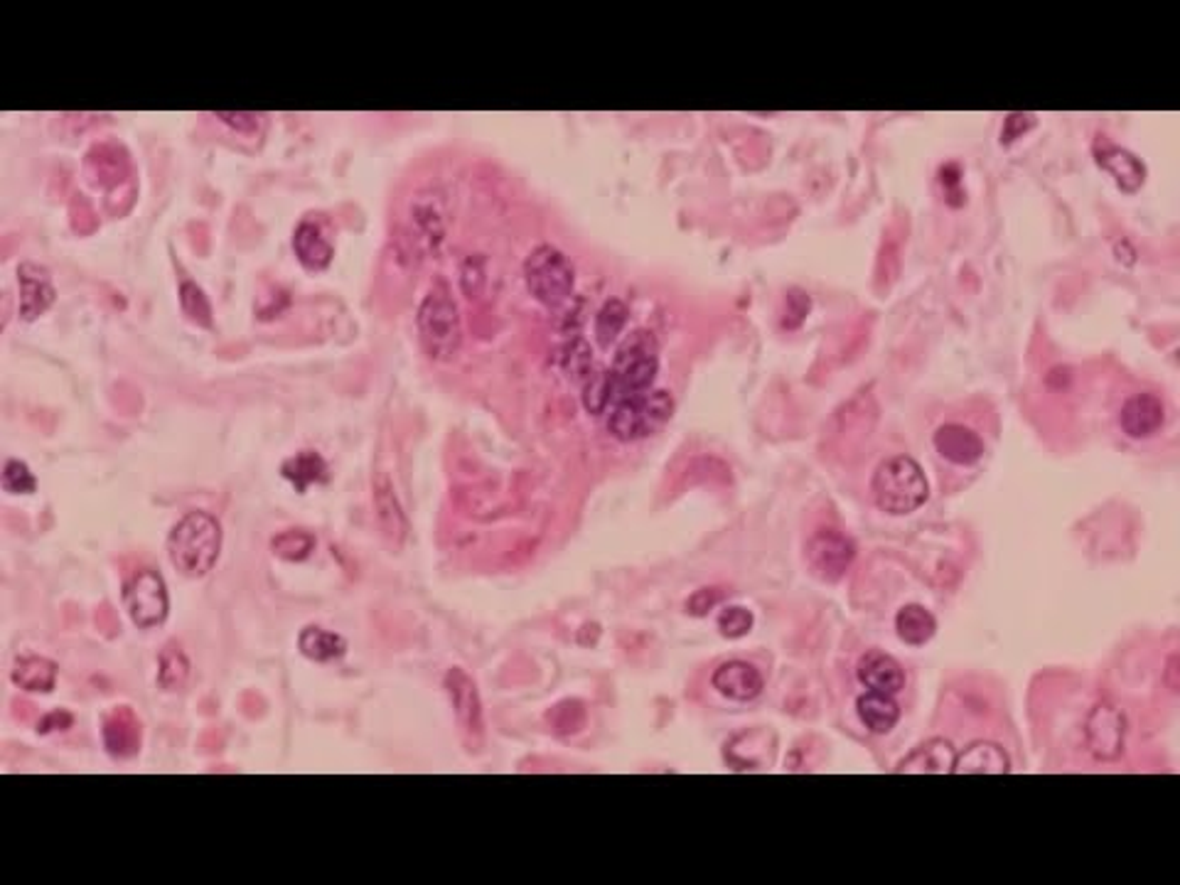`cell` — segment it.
I'll use <instances>...</instances> for the list:
<instances>
[{"mask_svg":"<svg viewBox=\"0 0 1180 885\" xmlns=\"http://www.w3.org/2000/svg\"><path fill=\"white\" fill-rule=\"evenodd\" d=\"M168 553L177 571L187 578L207 576L220 561L222 527L209 512H189L168 537Z\"/></svg>","mask_w":1180,"mask_h":885,"instance_id":"1","label":"cell"},{"mask_svg":"<svg viewBox=\"0 0 1180 885\" xmlns=\"http://www.w3.org/2000/svg\"><path fill=\"white\" fill-rule=\"evenodd\" d=\"M416 330L423 352L433 362H450L462 345V321L448 283L440 278L428 288L416 315Z\"/></svg>","mask_w":1180,"mask_h":885,"instance_id":"2","label":"cell"},{"mask_svg":"<svg viewBox=\"0 0 1180 885\" xmlns=\"http://www.w3.org/2000/svg\"><path fill=\"white\" fill-rule=\"evenodd\" d=\"M674 413V396L664 389H652V392H640L630 394L615 401L611 411V421H607V431H611L617 441L633 443L650 439V435L660 433L666 423H670Z\"/></svg>","mask_w":1180,"mask_h":885,"instance_id":"3","label":"cell"},{"mask_svg":"<svg viewBox=\"0 0 1180 885\" xmlns=\"http://www.w3.org/2000/svg\"><path fill=\"white\" fill-rule=\"evenodd\" d=\"M874 498L888 514H910L927 502L929 488L923 468L908 455L880 463L874 475Z\"/></svg>","mask_w":1180,"mask_h":885,"instance_id":"4","label":"cell"},{"mask_svg":"<svg viewBox=\"0 0 1180 885\" xmlns=\"http://www.w3.org/2000/svg\"><path fill=\"white\" fill-rule=\"evenodd\" d=\"M613 380L620 399L647 392L660 372V342L650 330H633L615 350Z\"/></svg>","mask_w":1180,"mask_h":885,"instance_id":"5","label":"cell"},{"mask_svg":"<svg viewBox=\"0 0 1180 885\" xmlns=\"http://www.w3.org/2000/svg\"><path fill=\"white\" fill-rule=\"evenodd\" d=\"M524 281L536 301L546 308H556L574 293V264L568 256L552 244H542L524 258Z\"/></svg>","mask_w":1180,"mask_h":885,"instance_id":"6","label":"cell"},{"mask_svg":"<svg viewBox=\"0 0 1180 885\" xmlns=\"http://www.w3.org/2000/svg\"><path fill=\"white\" fill-rule=\"evenodd\" d=\"M124 606L138 628H158L170 610L168 588L158 573L140 571L124 586Z\"/></svg>","mask_w":1180,"mask_h":885,"instance_id":"7","label":"cell"},{"mask_svg":"<svg viewBox=\"0 0 1180 885\" xmlns=\"http://www.w3.org/2000/svg\"><path fill=\"white\" fill-rule=\"evenodd\" d=\"M1084 736H1088V748L1094 755V760H1116L1124 753L1127 718L1112 704L1094 706L1088 724H1084Z\"/></svg>","mask_w":1180,"mask_h":885,"instance_id":"8","label":"cell"},{"mask_svg":"<svg viewBox=\"0 0 1180 885\" xmlns=\"http://www.w3.org/2000/svg\"><path fill=\"white\" fill-rule=\"evenodd\" d=\"M854 559V541L843 537L841 531L821 529L807 544V561L812 566V571L819 578H825V581H839V578L851 569Z\"/></svg>","mask_w":1180,"mask_h":885,"instance_id":"9","label":"cell"},{"mask_svg":"<svg viewBox=\"0 0 1180 885\" xmlns=\"http://www.w3.org/2000/svg\"><path fill=\"white\" fill-rule=\"evenodd\" d=\"M446 691L450 696L452 711H456L458 726L475 748L485 740V718L478 684H475L462 669H450L446 675Z\"/></svg>","mask_w":1180,"mask_h":885,"instance_id":"10","label":"cell"},{"mask_svg":"<svg viewBox=\"0 0 1180 885\" xmlns=\"http://www.w3.org/2000/svg\"><path fill=\"white\" fill-rule=\"evenodd\" d=\"M372 498H374V514H377L379 531L384 534L387 541H391V544L401 547L409 537L407 512H403V507L397 498V490H393L391 485V478L384 475V472L374 475Z\"/></svg>","mask_w":1180,"mask_h":885,"instance_id":"11","label":"cell"},{"mask_svg":"<svg viewBox=\"0 0 1180 885\" xmlns=\"http://www.w3.org/2000/svg\"><path fill=\"white\" fill-rule=\"evenodd\" d=\"M1094 160L1100 163L1102 168L1114 177L1116 185L1127 193H1137L1143 185V180H1147V168H1143V163L1134 156V153H1129L1127 148L1112 144L1110 138L1094 140Z\"/></svg>","mask_w":1180,"mask_h":885,"instance_id":"12","label":"cell"},{"mask_svg":"<svg viewBox=\"0 0 1180 885\" xmlns=\"http://www.w3.org/2000/svg\"><path fill=\"white\" fill-rule=\"evenodd\" d=\"M18 283H20V317L26 323L38 321L40 315L52 308L55 303V288L52 278L47 271L38 264H22L18 268Z\"/></svg>","mask_w":1180,"mask_h":885,"instance_id":"13","label":"cell"},{"mask_svg":"<svg viewBox=\"0 0 1180 885\" xmlns=\"http://www.w3.org/2000/svg\"><path fill=\"white\" fill-rule=\"evenodd\" d=\"M1166 421V409L1159 396L1153 394H1134L1124 401L1122 413H1119V426L1129 439H1149L1155 431H1161Z\"/></svg>","mask_w":1180,"mask_h":885,"instance_id":"14","label":"cell"},{"mask_svg":"<svg viewBox=\"0 0 1180 885\" xmlns=\"http://www.w3.org/2000/svg\"><path fill=\"white\" fill-rule=\"evenodd\" d=\"M411 224L426 252H438L446 239V203L436 193H423L411 205Z\"/></svg>","mask_w":1180,"mask_h":885,"instance_id":"15","label":"cell"},{"mask_svg":"<svg viewBox=\"0 0 1180 885\" xmlns=\"http://www.w3.org/2000/svg\"><path fill=\"white\" fill-rule=\"evenodd\" d=\"M935 451L955 465H974L984 455L982 435L962 423H945L935 431Z\"/></svg>","mask_w":1180,"mask_h":885,"instance_id":"16","label":"cell"},{"mask_svg":"<svg viewBox=\"0 0 1180 885\" xmlns=\"http://www.w3.org/2000/svg\"><path fill=\"white\" fill-rule=\"evenodd\" d=\"M774 748V736L765 728H753L745 734H738L729 746H725V760H729L735 770H758L772 763Z\"/></svg>","mask_w":1180,"mask_h":885,"instance_id":"17","label":"cell"},{"mask_svg":"<svg viewBox=\"0 0 1180 885\" xmlns=\"http://www.w3.org/2000/svg\"><path fill=\"white\" fill-rule=\"evenodd\" d=\"M856 675H858V681H861L868 691L893 696V694L903 691L905 687L903 667L890 655L880 652V649H871V652H866L861 659H858Z\"/></svg>","mask_w":1180,"mask_h":885,"instance_id":"18","label":"cell"},{"mask_svg":"<svg viewBox=\"0 0 1180 885\" xmlns=\"http://www.w3.org/2000/svg\"><path fill=\"white\" fill-rule=\"evenodd\" d=\"M713 687L725 699L753 701L762 694L760 671L748 662H725L713 671Z\"/></svg>","mask_w":1180,"mask_h":885,"instance_id":"19","label":"cell"},{"mask_svg":"<svg viewBox=\"0 0 1180 885\" xmlns=\"http://www.w3.org/2000/svg\"><path fill=\"white\" fill-rule=\"evenodd\" d=\"M957 753L952 748V743L945 738H933L923 743L920 748H915L908 758H905L896 773L898 775H947L955 767Z\"/></svg>","mask_w":1180,"mask_h":885,"instance_id":"20","label":"cell"},{"mask_svg":"<svg viewBox=\"0 0 1180 885\" xmlns=\"http://www.w3.org/2000/svg\"><path fill=\"white\" fill-rule=\"evenodd\" d=\"M293 252L308 271H323L335 256V246L328 239L325 229L318 222L305 219L298 224L293 234Z\"/></svg>","mask_w":1180,"mask_h":885,"instance_id":"21","label":"cell"},{"mask_svg":"<svg viewBox=\"0 0 1180 885\" xmlns=\"http://www.w3.org/2000/svg\"><path fill=\"white\" fill-rule=\"evenodd\" d=\"M1011 770V760L1006 750L996 743H974L955 758V775H1006Z\"/></svg>","mask_w":1180,"mask_h":885,"instance_id":"22","label":"cell"},{"mask_svg":"<svg viewBox=\"0 0 1180 885\" xmlns=\"http://www.w3.org/2000/svg\"><path fill=\"white\" fill-rule=\"evenodd\" d=\"M856 711L866 728H871L874 734H890L900 718V706L896 704V699H890V694L878 691L864 694L861 699L856 701Z\"/></svg>","mask_w":1180,"mask_h":885,"instance_id":"23","label":"cell"},{"mask_svg":"<svg viewBox=\"0 0 1180 885\" xmlns=\"http://www.w3.org/2000/svg\"><path fill=\"white\" fill-rule=\"evenodd\" d=\"M16 687L26 691H52L57 681V665L40 655H22L13 665Z\"/></svg>","mask_w":1180,"mask_h":885,"instance_id":"24","label":"cell"},{"mask_svg":"<svg viewBox=\"0 0 1180 885\" xmlns=\"http://www.w3.org/2000/svg\"><path fill=\"white\" fill-rule=\"evenodd\" d=\"M298 649H301L308 659H313V662L325 665V662H338V659H342L344 652H348V642H344L342 637L335 632H328L323 628L310 625V628H305L301 637H298Z\"/></svg>","mask_w":1180,"mask_h":885,"instance_id":"25","label":"cell"},{"mask_svg":"<svg viewBox=\"0 0 1180 885\" xmlns=\"http://www.w3.org/2000/svg\"><path fill=\"white\" fill-rule=\"evenodd\" d=\"M140 746V726L128 708H118L106 721V748L118 758H128Z\"/></svg>","mask_w":1180,"mask_h":885,"instance_id":"26","label":"cell"},{"mask_svg":"<svg viewBox=\"0 0 1180 885\" xmlns=\"http://www.w3.org/2000/svg\"><path fill=\"white\" fill-rule=\"evenodd\" d=\"M896 630H898V637H900L903 642H908L913 647H920V645L929 642L935 637L937 620L927 608L910 603V606L900 608L898 618H896Z\"/></svg>","mask_w":1180,"mask_h":885,"instance_id":"27","label":"cell"},{"mask_svg":"<svg viewBox=\"0 0 1180 885\" xmlns=\"http://www.w3.org/2000/svg\"><path fill=\"white\" fill-rule=\"evenodd\" d=\"M189 677V659L183 652L181 645L170 642L160 652L158 659V684L165 691H177L183 689Z\"/></svg>","mask_w":1180,"mask_h":885,"instance_id":"28","label":"cell"},{"mask_svg":"<svg viewBox=\"0 0 1180 885\" xmlns=\"http://www.w3.org/2000/svg\"><path fill=\"white\" fill-rule=\"evenodd\" d=\"M627 305L620 301V298H611L603 303V308L598 311V317H595V340H598V345L603 347H611L613 342L617 340V335L623 333V327L627 323Z\"/></svg>","mask_w":1180,"mask_h":885,"instance_id":"29","label":"cell"},{"mask_svg":"<svg viewBox=\"0 0 1180 885\" xmlns=\"http://www.w3.org/2000/svg\"><path fill=\"white\" fill-rule=\"evenodd\" d=\"M617 394L613 372H593L591 380L583 384V406L588 413L598 416L607 406H611L613 396Z\"/></svg>","mask_w":1180,"mask_h":885,"instance_id":"30","label":"cell"},{"mask_svg":"<svg viewBox=\"0 0 1180 885\" xmlns=\"http://www.w3.org/2000/svg\"><path fill=\"white\" fill-rule=\"evenodd\" d=\"M313 549H315V539L305 534V531L301 529L283 531V534L273 537L271 541V551L283 561H305L310 553H313Z\"/></svg>","mask_w":1180,"mask_h":885,"instance_id":"31","label":"cell"},{"mask_svg":"<svg viewBox=\"0 0 1180 885\" xmlns=\"http://www.w3.org/2000/svg\"><path fill=\"white\" fill-rule=\"evenodd\" d=\"M283 475L289 478L293 485H298V488L313 485V482L325 478V463H323V458L315 455V453H303V455H298V458H293V460H289V463H285Z\"/></svg>","mask_w":1180,"mask_h":885,"instance_id":"32","label":"cell"},{"mask_svg":"<svg viewBox=\"0 0 1180 885\" xmlns=\"http://www.w3.org/2000/svg\"><path fill=\"white\" fill-rule=\"evenodd\" d=\"M548 726H552L558 736H571L586 726V706L581 701H562L546 714Z\"/></svg>","mask_w":1180,"mask_h":885,"instance_id":"33","label":"cell"},{"mask_svg":"<svg viewBox=\"0 0 1180 885\" xmlns=\"http://www.w3.org/2000/svg\"><path fill=\"white\" fill-rule=\"evenodd\" d=\"M564 372L571 376V380H576L581 384H586L591 380L593 374V352H591V345L586 340H574L568 342V347L564 350Z\"/></svg>","mask_w":1180,"mask_h":885,"instance_id":"34","label":"cell"},{"mask_svg":"<svg viewBox=\"0 0 1180 885\" xmlns=\"http://www.w3.org/2000/svg\"><path fill=\"white\" fill-rule=\"evenodd\" d=\"M181 303L189 321H195L202 327H212V305L207 301L205 291H202L199 286H195V283H189V281L183 283Z\"/></svg>","mask_w":1180,"mask_h":885,"instance_id":"35","label":"cell"},{"mask_svg":"<svg viewBox=\"0 0 1180 885\" xmlns=\"http://www.w3.org/2000/svg\"><path fill=\"white\" fill-rule=\"evenodd\" d=\"M719 630L723 637H729V640L745 637L750 630H753V612L745 608H738V606L725 608L719 618Z\"/></svg>","mask_w":1180,"mask_h":885,"instance_id":"36","label":"cell"},{"mask_svg":"<svg viewBox=\"0 0 1180 885\" xmlns=\"http://www.w3.org/2000/svg\"><path fill=\"white\" fill-rule=\"evenodd\" d=\"M3 488L13 494H26L35 492L38 482H35V475L22 460H8L3 468Z\"/></svg>","mask_w":1180,"mask_h":885,"instance_id":"37","label":"cell"},{"mask_svg":"<svg viewBox=\"0 0 1180 885\" xmlns=\"http://www.w3.org/2000/svg\"><path fill=\"white\" fill-rule=\"evenodd\" d=\"M480 258H468L462 266V291L468 298H480L485 291V266Z\"/></svg>","mask_w":1180,"mask_h":885,"instance_id":"38","label":"cell"},{"mask_svg":"<svg viewBox=\"0 0 1180 885\" xmlns=\"http://www.w3.org/2000/svg\"><path fill=\"white\" fill-rule=\"evenodd\" d=\"M719 600H721V590L703 588V590H696V593L689 598L686 610L691 612V616H696V618L709 616V612L719 606Z\"/></svg>","mask_w":1180,"mask_h":885,"instance_id":"39","label":"cell"},{"mask_svg":"<svg viewBox=\"0 0 1180 885\" xmlns=\"http://www.w3.org/2000/svg\"><path fill=\"white\" fill-rule=\"evenodd\" d=\"M1033 124H1035L1033 114H1011L1006 118V126H1004V134H1001V140H1004V144H1013V140L1026 134L1028 126H1033Z\"/></svg>","mask_w":1180,"mask_h":885,"instance_id":"40","label":"cell"},{"mask_svg":"<svg viewBox=\"0 0 1180 885\" xmlns=\"http://www.w3.org/2000/svg\"><path fill=\"white\" fill-rule=\"evenodd\" d=\"M217 118H222V121H226V124H232L234 128H236V126H244V124H248L252 128H256L259 121H261V118H264V116L248 114V111H236V114H220ZM244 131H248L246 126H244Z\"/></svg>","mask_w":1180,"mask_h":885,"instance_id":"41","label":"cell"},{"mask_svg":"<svg viewBox=\"0 0 1180 885\" xmlns=\"http://www.w3.org/2000/svg\"><path fill=\"white\" fill-rule=\"evenodd\" d=\"M1163 679L1168 684V689L1171 691H1178L1180 689V662H1178V655H1171L1168 657V665L1163 669Z\"/></svg>","mask_w":1180,"mask_h":885,"instance_id":"42","label":"cell"}]
</instances>
